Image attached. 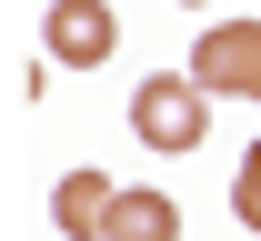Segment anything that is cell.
I'll use <instances>...</instances> for the list:
<instances>
[{"label":"cell","mask_w":261,"mask_h":241,"mask_svg":"<svg viewBox=\"0 0 261 241\" xmlns=\"http://www.w3.org/2000/svg\"><path fill=\"white\" fill-rule=\"evenodd\" d=\"M191 81L201 91H241V101H261V20H211L191 50Z\"/></svg>","instance_id":"3"},{"label":"cell","mask_w":261,"mask_h":241,"mask_svg":"<svg viewBox=\"0 0 261 241\" xmlns=\"http://www.w3.org/2000/svg\"><path fill=\"white\" fill-rule=\"evenodd\" d=\"M111 211H121V181L111 171H61V191H50L61 241H111Z\"/></svg>","instance_id":"4"},{"label":"cell","mask_w":261,"mask_h":241,"mask_svg":"<svg viewBox=\"0 0 261 241\" xmlns=\"http://www.w3.org/2000/svg\"><path fill=\"white\" fill-rule=\"evenodd\" d=\"M130 131H141V151L181 161V151H201V131H211V91H201L191 70H151V81L130 91Z\"/></svg>","instance_id":"1"},{"label":"cell","mask_w":261,"mask_h":241,"mask_svg":"<svg viewBox=\"0 0 261 241\" xmlns=\"http://www.w3.org/2000/svg\"><path fill=\"white\" fill-rule=\"evenodd\" d=\"M111 241H181V201H171V191H121Z\"/></svg>","instance_id":"5"},{"label":"cell","mask_w":261,"mask_h":241,"mask_svg":"<svg viewBox=\"0 0 261 241\" xmlns=\"http://www.w3.org/2000/svg\"><path fill=\"white\" fill-rule=\"evenodd\" d=\"M111 50H121L111 0H50V10H40V61L50 70H100Z\"/></svg>","instance_id":"2"},{"label":"cell","mask_w":261,"mask_h":241,"mask_svg":"<svg viewBox=\"0 0 261 241\" xmlns=\"http://www.w3.org/2000/svg\"><path fill=\"white\" fill-rule=\"evenodd\" d=\"M191 10H201V0H191Z\"/></svg>","instance_id":"7"},{"label":"cell","mask_w":261,"mask_h":241,"mask_svg":"<svg viewBox=\"0 0 261 241\" xmlns=\"http://www.w3.org/2000/svg\"><path fill=\"white\" fill-rule=\"evenodd\" d=\"M231 211H241V231H261V141L241 151V171H231Z\"/></svg>","instance_id":"6"}]
</instances>
